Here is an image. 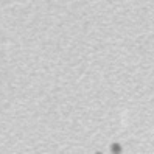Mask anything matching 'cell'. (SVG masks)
Returning a JSON list of instances; mask_svg holds the SVG:
<instances>
[{
  "instance_id": "6da1fadb",
  "label": "cell",
  "mask_w": 154,
  "mask_h": 154,
  "mask_svg": "<svg viewBox=\"0 0 154 154\" xmlns=\"http://www.w3.org/2000/svg\"><path fill=\"white\" fill-rule=\"evenodd\" d=\"M111 151H112V154H122V145L120 143H112Z\"/></svg>"
},
{
  "instance_id": "7a4b0ae2",
  "label": "cell",
  "mask_w": 154,
  "mask_h": 154,
  "mask_svg": "<svg viewBox=\"0 0 154 154\" xmlns=\"http://www.w3.org/2000/svg\"><path fill=\"white\" fill-rule=\"evenodd\" d=\"M97 154H101V152H97Z\"/></svg>"
}]
</instances>
